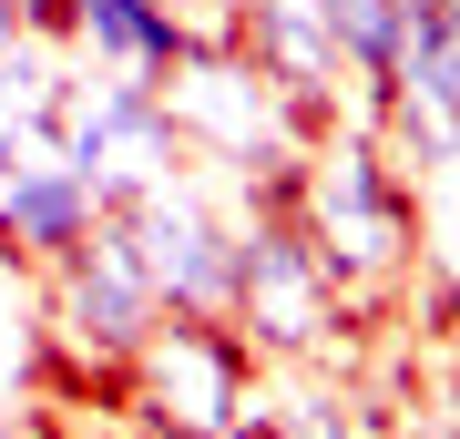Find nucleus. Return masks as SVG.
<instances>
[{
	"label": "nucleus",
	"instance_id": "obj_1",
	"mask_svg": "<svg viewBox=\"0 0 460 439\" xmlns=\"http://www.w3.org/2000/svg\"><path fill=\"white\" fill-rule=\"evenodd\" d=\"M287 215L317 245V266L338 277V296L348 286H389L420 256V195L399 174V154L378 144V123H317L307 154H296Z\"/></svg>",
	"mask_w": 460,
	"mask_h": 439
},
{
	"label": "nucleus",
	"instance_id": "obj_2",
	"mask_svg": "<svg viewBox=\"0 0 460 439\" xmlns=\"http://www.w3.org/2000/svg\"><path fill=\"white\" fill-rule=\"evenodd\" d=\"M133 408H144L164 439H246L256 419V347L235 338L226 317H154L144 347L123 358Z\"/></svg>",
	"mask_w": 460,
	"mask_h": 439
},
{
	"label": "nucleus",
	"instance_id": "obj_3",
	"mask_svg": "<svg viewBox=\"0 0 460 439\" xmlns=\"http://www.w3.org/2000/svg\"><path fill=\"white\" fill-rule=\"evenodd\" d=\"M51 144L83 163L113 205L144 195V184H164L174 163H184L174 123H164V92L133 82V72H93V62H72L62 92H51Z\"/></svg>",
	"mask_w": 460,
	"mask_h": 439
},
{
	"label": "nucleus",
	"instance_id": "obj_4",
	"mask_svg": "<svg viewBox=\"0 0 460 439\" xmlns=\"http://www.w3.org/2000/svg\"><path fill=\"white\" fill-rule=\"evenodd\" d=\"M102 225H113V195L51 144V133L0 163V256H11L21 277H51V266L83 256Z\"/></svg>",
	"mask_w": 460,
	"mask_h": 439
},
{
	"label": "nucleus",
	"instance_id": "obj_5",
	"mask_svg": "<svg viewBox=\"0 0 460 439\" xmlns=\"http://www.w3.org/2000/svg\"><path fill=\"white\" fill-rule=\"evenodd\" d=\"M31 286H41V327H51V338H72V347H93L102 368H123L133 347H144V327L164 317V307H154V286H144V266L123 256L113 225H102L83 256H62L51 277H31Z\"/></svg>",
	"mask_w": 460,
	"mask_h": 439
},
{
	"label": "nucleus",
	"instance_id": "obj_6",
	"mask_svg": "<svg viewBox=\"0 0 460 439\" xmlns=\"http://www.w3.org/2000/svg\"><path fill=\"white\" fill-rule=\"evenodd\" d=\"M184 21L164 11V0H72L62 11V51L93 72H133V82H164L184 62Z\"/></svg>",
	"mask_w": 460,
	"mask_h": 439
},
{
	"label": "nucleus",
	"instance_id": "obj_7",
	"mask_svg": "<svg viewBox=\"0 0 460 439\" xmlns=\"http://www.w3.org/2000/svg\"><path fill=\"white\" fill-rule=\"evenodd\" d=\"M0 11H11V21H31V31H51V41H62V11H72V0H0Z\"/></svg>",
	"mask_w": 460,
	"mask_h": 439
},
{
	"label": "nucleus",
	"instance_id": "obj_8",
	"mask_svg": "<svg viewBox=\"0 0 460 439\" xmlns=\"http://www.w3.org/2000/svg\"><path fill=\"white\" fill-rule=\"evenodd\" d=\"M429 439H460V429H429Z\"/></svg>",
	"mask_w": 460,
	"mask_h": 439
}]
</instances>
